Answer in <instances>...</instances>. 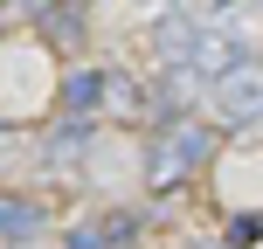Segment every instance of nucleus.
I'll list each match as a JSON object with an SVG mask.
<instances>
[{
    "mask_svg": "<svg viewBox=\"0 0 263 249\" xmlns=\"http://www.w3.org/2000/svg\"><path fill=\"white\" fill-rule=\"evenodd\" d=\"M194 28L201 21H187V14H166V21L153 28V55L166 69H187V49H194Z\"/></svg>",
    "mask_w": 263,
    "mask_h": 249,
    "instance_id": "8",
    "label": "nucleus"
},
{
    "mask_svg": "<svg viewBox=\"0 0 263 249\" xmlns=\"http://www.w3.org/2000/svg\"><path fill=\"white\" fill-rule=\"evenodd\" d=\"M187 249H236V242H229V236H194Z\"/></svg>",
    "mask_w": 263,
    "mask_h": 249,
    "instance_id": "10",
    "label": "nucleus"
},
{
    "mask_svg": "<svg viewBox=\"0 0 263 249\" xmlns=\"http://www.w3.org/2000/svg\"><path fill=\"white\" fill-rule=\"evenodd\" d=\"M215 145H222V139H215L201 118H166V125H153V145H145V187H153V194H180V187H194L201 173H208Z\"/></svg>",
    "mask_w": 263,
    "mask_h": 249,
    "instance_id": "1",
    "label": "nucleus"
},
{
    "mask_svg": "<svg viewBox=\"0 0 263 249\" xmlns=\"http://www.w3.org/2000/svg\"><path fill=\"white\" fill-rule=\"evenodd\" d=\"M263 236V215H236V222H229V242H236V249H250Z\"/></svg>",
    "mask_w": 263,
    "mask_h": 249,
    "instance_id": "9",
    "label": "nucleus"
},
{
    "mask_svg": "<svg viewBox=\"0 0 263 249\" xmlns=\"http://www.w3.org/2000/svg\"><path fill=\"white\" fill-rule=\"evenodd\" d=\"M63 249H139V215L132 208H104V215H83L69 228Z\"/></svg>",
    "mask_w": 263,
    "mask_h": 249,
    "instance_id": "3",
    "label": "nucleus"
},
{
    "mask_svg": "<svg viewBox=\"0 0 263 249\" xmlns=\"http://www.w3.org/2000/svg\"><path fill=\"white\" fill-rule=\"evenodd\" d=\"M208 104H215V118H222V125H263V63L236 55V63L215 76Z\"/></svg>",
    "mask_w": 263,
    "mask_h": 249,
    "instance_id": "2",
    "label": "nucleus"
},
{
    "mask_svg": "<svg viewBox=\"0 0 263 249\" xmlns=\"http://www.w3.org/2000/svg\"><path fill=\"white\" fill-rule=\"evenodd\" d=\"M236 55H242V49L222 35V28H194V49H187V76H222Z\"/></svg>",
    "mask_w": 263,
    "mask_h": 249,
    "instance_id": "7",
    "label": "nucleus"
},
{
    "mask_svg": "<svg viewBox=\"0 0 263 249\" xmlns=\"http://www.w3.org/2000/svg\"><path fill=\"white\" fill-rule=\"evenodd\" d=\"M35 28H42L49 49H83V7H69V0H42Z\"/></svg>",
    "mask_w": 263,
    "mask_h": 249,
    "instance_id": "6",
    "label": "nucleus"
},
{
    "mask_svg": "<svg viewBox=\"0 0 263 249\" xmlns=\"http://www.w3.org/2000/svg\"><path fill=\"white\" fill-rule=\"evenodd\" d=\"M42 236H49V208L35 194H21V187H7L0 194V242L7 249H35Z\"/></svg>",
    "mask_w": 263,
    "mask_h": 249,
    "instance_id": "4",
    "label": "nucleus"
},
{
    "mask_svg": "<svg viewBox=\"0 0 263 249\" xmlns=\"http://www.w3.org/2000/svg\"><path fill=\"white\" fill-rule=\"evenodd\" d=\"M104 90H111V69H69L55 111H63V118H77V125H90L97 111H104Z\"/></svg>",
    "mask_w": 263,
    "mask_h": 249,
    "instance_id": "5",
    "label": "nucleus"
}]
</instances>
